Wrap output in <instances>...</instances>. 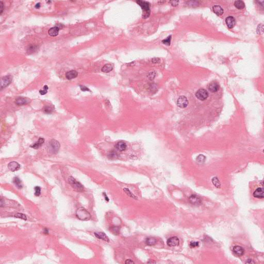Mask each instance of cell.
I'll return each mask as SVG.
<instances>
[{"label": "cell", "mask_w": 264, "mask_h": 264, "mask_svg": "<svg viewBox=\"0 0 264 264\" xmlns=\"http://www.w3.org/2000/svg\"><path fill=\"white\" fill-rule=\"evenodd\" d=\"M196 97L201 101H204L208 97V93L204 89H200L197 91L196 94Z\"/></svg>", "instance_id": "obj_5"}, {"label": "cell", "mask_w": 264, "mask_h": 264, "mask_svg": "<svg viewBox=\"0 0 264 264\" xmlns=\"http://www.w3.org/2000/svg\"><path fill=\"white\" fill-rule=\"evenodd\" d=\"M15 217L17 218H20V219H23V220H26L27 219L26 216L24 214H21V213H18V214H16L15 215Z\"/></svg>", "instance_id": "obj_32"}, {"label": "cell", "mask_w": 264, "mask_h": 264, "mask_svg": "<svg viewBox=\"0 0 264 264\" xmlns=\"http://www.w3.org/2000/svg\"><path fill=\"white\" fill-rule=\"evenodd\" d=\"M125 263H126V264H127V263H134V262L132 260L129 259H127V260L125 261Z\"/></svg>", "instance_id": "obj_43"}, {"label": "cell", "mask_w": 264, "mask_h": 264, "mask_svg": "<svg viewBox=\"0 0 264 264\" xmlns=\"http://www.w3.org/2000/svg\"><path fill=\"white\" fill-rule=\"evenodd\" d=\"M60 145L59 142L55 139L50 140L48 145V152L50 154H56L59 150Z\"/></svg>", "instance_id": "obj_3"}, {"label": "cell", "mask_w": 264, "mask_h": 264, "mask_svg": "<svg viewBox=\"0 0 264 264\" xmlns=\"http://www.w3.org/2000/svg\"><path fill=\"white\" fill-rule=\"evenodd\" d=\"M69 182L72 188L78 192H81L84 190V187L79 182L77 181L74 178L71 177L69 179Z\"/></svg>", "instance_id": "obj_4"}, {"label": "cell", "mask_w": 264, "mask_h": 264, "mask_svg": "<svg viewBox=\"0 0 264 264\" xmlns=\"http://www.w3.org/2000/svg\"><path fill=\"white\" fill-rule=\"evenodd\" d=\"M80 89L81 91H83V92H86V91H88V92H90V90L86 87L84 86H80Z\"/></svg>", "instance_id": "obj_39"}, {"label": "cell", "mask_w": 264, "mask_h": 264, "mask_svg": "<svg viewBox=\"0 0 264 264\" xmlns=\"http://www.w3.org/2000/svg\"><path fill=\"white\" fill-rule=\"evenodd\" d=\"M156 239L154 237L148 238L146 239V240H145V243H146L147 245H150V246H152V245H155L156 243Z\"/></svg>", "instance_id": "obj_24"}, {"label": "cell", "mask_w": 264, "mask_h": 264, "mask_svg": "<svg viewBox=\"0 0 264 264\" xmlns=\"http://www.w3.org/2000/svg\"><path fill=\"white\" fill-rule=\"evenodd\" d=\"M205 157L203 155H200L197 158V161L200 163H203L205 162Z\"/></svg>", "instance_id": "obj_30"}, {"label": "cell", "mask_w": 264, "mask_h": 264, "mask_svg": "<svg viewBox=\"0 0 264 264\" xmlns=\"http://www.w3.org/2000/svg\"><path fill=\"white\" fill-rule=\"evenodd\" d=\"M177 105L181 108H184L188 105V101L185 96H180L177 100Z\"/></svg>", "instance_id": "obj_7"}, {"label": "cell", "mask_w": 264, "mask_h": 264, "mask_svg": "<svg viewBox=\"0 0 264 264\" xmlns=\"http://www.w3.org/2000/svg\"><path fill=\"white\" fill-rule=\"evenodd\" d=\"M35 7L36 8H37V9H38V8H39L40 7V3H37V4H36V5H35Z\"/></svg>", "instance_id": "obj_45"}, {"label": "cell", "mask_w": 264, "mask_h": 264, "mask_svg": "<svg viewBox=\"0 0 264 264\" xmlns=\"http://www.w3.org/2000/svg\"><path fill=\"white\" fill-rule=\"evenodd\" d=\"M208 89L212 93H216L218 92V90L219 89V86L217 83L215 81H213L211 83L208 85Z\"/></svg>", "instance_id": "obj_15"}, {"label": "cell", "mask_w": 264, "mask_h": 264, "mask_svg": "<svg viewBox=\"0 0 264 264\" xmlns=\"http://www.w3.org/2000/svg\"><path fill=\"white\" fill-rule=\"evenodd\" d=\"M152 61L154 63H157V62H159L160 61V59L158 58H154L152 59Z\"/></svg>", "instance_id": "obj_42"}, {"label": "cell", "mask_w": 264, "mask_h": 264, "mask_svg": "<svg viewBox=\"0 0 264 264\" xmlns=\"http://www.w3.org/2000/svg\"><path fill=\"white\" fill-rule=\"evenodd\" d=\"M126 147L127 146L126 143L123 141L118 142L115 145V148H116V149L121 152L125 151L126 149Z\"/></svg>", "instance_id": "obj_17"}, {"label": "cell", "mask_w": 264, "mask_h": 264, "mask_svg": "<svg viewBox=\"0 0 264 264\" xmlns=\"http://www.w3.org/2000/svg\"><path fill=\"white\" fill-rule=\"evenodd\" d=\"M212 183L214 184V185L217 188H220L221 183L217 177H214L213 178Z\"/></svg>", "instance_id": "obj_27"}, {"label": "cell", "mask_w": 264, "mask_h": 264, "mask_svg": "<svg viewBox=\"0 0 264 264\" xmlns=\"http://www.w3.org/2000/svg\"><path fill=\"white\" fill-rule=\"evenodd\" d=\"M16 104L19 106H22L24 105H26L27 104L29 103L30 102V100L29 99L23 98V97H19L16 99Z\"/></svg>", "instance_id": "obj_13"}, {"label": "cell", "mask_w": 264, "mask_h": 264, "mask_svg": "<svg viewBox=\"0 0 264 264\" xmlns=\"http://www.w3.org/2000/svg\"><path fill=\"white\" fill-rule=\"evenodd\" d=\"M35 189V195L36 196H39L40 195V194H41V188L40 187H38V186H36L34 188Z\"/></svg>", "instance_id": "obj_34"}, {"label": "cell", "mask_w": 264, "mask_h": 264, "mask_svg": "<svg viewBox=\"0 0 264 264\" xmlns=\"http://www.w3.org/2000/svg\"><path fill=\"white\" fill-rule=\"evenodd\" d=\"M138 5H139L142 10V17L144 19H147L150 15V3L147 1H136Z\"/></svg>", "instance_id": "obj_1"}, {"label": "cell", "mask_w": 264, "mask_h": 264, "mask_svg": "<svg viewBox=\"0 0 264 264\" xmlns=\"http://www.w3.org/2000/svg\"><path fill=\"white\" fill-rule=\"evenodd\" d=\"M123 190H124V191L125 192V193L126 194H127V195H128L129 196H130V197H132V198H134V199H136V197H135V196H134V195H133V194L130 192V191L129 190V189H127V188H124Z\"/></svg>", "instance_id": "obj_35"}, {"label": "cell", "mask_w": 264, "mask_h": 264, "mask_svg": "<svg viewBox=\"0 0 264 264\" xmlns=\"http://www.w3.org/2000/svg\"><path fill=\"white\" fill-rule=\"evenodd\" d=\"M48 87L47 85H45L43 87V90H39V93L41 95H44L46 94L48 92Z\"/></svg>", "instance_id": "obj_33"}, {"label": "cell", "mask_w": 264, "mask_h": 264, "mask_svg": "<svg viewBox=\"0 0 264 264\" xmlns=\"http://www.w3.org/2000/svg\"><path fill=\"white\" fill-rule=\"evenodd\" d=\"M8 168L11 171L14 172L18 171L20 168V165L16 161H12L8 165Z\"/></svg>", "instance_id": "obj_12"}, {"label": "cell", "mask_w": 264, "mask_h": 264, "mask_svg": "<svg viewBox=\"0 0 264 264\" xmlns=\"http://www.w3.org/2000/svg\"><path fill=\"white\" fill-rule=\"evenodd\" d=\"M253 197L257 199H263L264 198V192L263 188H258L253 193Z\"/></svg>", "instance_id": "obj_9"}, {"label": "cell", "mask_w": 264, "mask_h": 264, "mask_svg": "<svg viewBox=\"0 0 264 264\" xmlns=\"http://www.w3.org/2000/svg\"><path fill=\"white\" fill-rule=\"evenodd\" d=\"M245 263H254V261H253L252 259H248L247 260V261L245 262Z\"/></svg>", "instance_id": "obj_44"}, {"label": "cell", "mask_w": 264, "mask_h": 264, "mask_svg": "<svg viewBox=\"0 0 264 264\" xmlns=\"http://www.w3.org/2000/svg\"><path fill=\"white\" fill-rule=\"evenodd\" d=\"M77 76L78 72L74 70H72L71 71H69L66 73V77L69 80L74 79L76 78Z\"/></svg>", "instance_id": "obj_14"}, {"label": "cell", "mask_w": 264, "mask_h": 264, "mask_svg": "<svg viewBox=\"0 0 264 264\" xmlns=\"http://www.w3.org/2000/svg\"><path fill=\"white\" fill-rule=\"evenodd\" d=\"M171 4V5L173 6H177L179 5V1H172L170 2Z\"/></svg>", "instance_id": "obj_41"}, {"label": "cell", "mask_w": 264, "mask_h": 264, "mask_svg": "<svg viewBox=\"0 0 264 264\" xmlns=\"http://www.w3.org/2000/svg\"><path fill=\"white\" fill-rule=\"evenodd\" d=\"M213 10L217 16H221L223 14V10L219 5H215L213 7Z\"/></svg>", "instance_id": "obj_19"}, {"label": "cell", "mask_w": 264, "mask_h": 264, "mask_svg": "<svg viewBox=\"0 0 264 264\" xmlns=\"http://www.w3.org/2000/svg\"><path fill=\"white\" fill-rule=\"evenodd\" d=\"M49 233V231L47 229H45L44 230V233L45 234H48Z\"/></svg>", "instance_id": "obj_47"}, {"label": "cell", "mask_w": 264, "mask_h": 264, "mask_svg": "<svg viewBox=\"0 0 264 264\" xmlns=\"http://www.w3.org/2000/svg\"><path fill=\"white\" fill-rule=\"evenodd\" d=\"M44 139L42 138H40L38 141L37 142L35 143L34 144H33L32 145H31V147L33 148V149H39L41 145H42V144L44 143Z\"/></svg>", "instance_id": "obj_20"}, {"label": "cell", "mask_w": 264, "mask_h": 264, "mask_svg": "<svg viewBox=\"0 0 264 264\" xmlns=\"http://www.w3.org/2000/svg\"><path fill=\"white\" fill-rule=\"evenodd\" d=\"M38 49V47L36 45L32 44L29 45L28 47V48L27 49V53L29 54H31L32 53H34L37 51Z\"/></svg>", "instance_id": "obj_23"}, {"label": "cell", "mask_w": 264, "mask_h": 264, "mask_svg": "<svg viewBox=\"0 0 264 264\" xmlns=\"http://www.w3.org/2000/svg\"><path fill=\"white\" fill-rule=\"evenodd\" d=\"M114 69V67L112 64L110 63H107L105 64L102 68L101 70L102 72L105 73H108L112 71Z\"/></svg>", "instance_id": "obj_21"}, {"label": "cell", "mask_w": 264, "mask_h": 264, "mask_svg": "<svg viewBox=\"0 0 264 264\" xmlns=\"http://www.w3.org/2000/svg\"><path fill=\"white\" fill-rule=\"evenodd\" d=\"M103 195H104V197H105V200H106V201H107V202H108V201H109V199H108V197H107L106 195V194H105V193H104V194H103Z\"/></svg>", "instance_id": "obj_46"}, {"label": "cell", "mask_w": 264, "mask_h": 264, "mask_svg": "<svg viewBox=\"0 0 264 264\" xmlns=\"http://www.w3.org/2000/svg\"><path fill=\"white\" fill-rule=\"evenodd\" d=\"M189 198L191 203L194 204H198L201 202V200L196 195H192Z\"/></svg>", "instance_id": "obj_22"}, {"label": "cell", "mask_w": 264, "mask_h": 264, "mask_svg": "<svg viewBox=\"0 0 264 264\" xmlns=\"http://www.w3.org/2000/svg\"><path fill=\"white\" fill-rule=\"evenodd\" d=\"M13 182H14V183L15 184V185L16 186V187L18 188L21 189L22 188V182H21V180L19 179V178H18V177H15L14 179Z\"/></svg>", "instance_id": "obj_26"}, {"label": "cell", "mask_w": 264, "mask_h": 264, "mask_svg": "<svg viewBox=\"0 0 264 264\" xmlns=\"http://www.w3.org/2000/svg\"><path fill=\"white\" fill-rule=\"evenodd\" d=\"M43 111L45 113L47 114H51L54 112V108L51 106H47L44 107Z\"/></svg>", "instance_id": "obj_28"}, {"label": "cell", "mask_w": 264, "mask_h": 264, "mask_svg": "<svg viewBox=\"0 0 264 264\" xmlns=\"http://www.w3.org/2000/svg\"><path fill=\"white\" fill-rule=\"evenodd\" d=\"M155 76V74L154 72H151L148 75V77L150 79H154Z\"/></svg>", "instance_id": "obj_40"}, {"label": "cell", "mask_w": 264, "mask_h": 264, "mask_svg": "<svg viewBox=\"0 0 264 264\" xmlns=\"http://www.w3.org/2000/svg\"><path fill=\"white\" fill-rule=\"evenodd\" d=\"M95 235L97 238L100 239H102L103 240H104L105 241L108 242L109 241V238L108 237L106 236V235L103 232H96L95 233Z\"/></svg>", "instance_id": "obj_18"}, {"label": "cell", "mask_w": 264, "mask_h": 264, "mask_svg": "<svg viewBox=\"0 0 264 264\" xmlns=\"http://www.w3.org/2000/svg\"><path fill=\"white\" fill-rule=\"evenodd\" d=\"M4 4H3V3L2 1H1L0 2V15H2V13H3V10H4Z\"/></svg>", "instance_id": "obj_38"}, {"label": "cell", "mask_w": 264, "mask_h": 264, "mask_svg": "<svg viewBox=\"0 0 264 264\" xmlns=\"http://www.w3.org/2000/svg\"><path fill=\"white\" fill-rule=\"evenodd\" d=\"M167 243L169 247H176L179 245L180 240L178 238V237H172L167 240Z\"/></svg>", "instance_id": "obj_8"}, {"label": "cell", "mask_w": 264, "mask_h": 264, "mask_svg": "<svg viewBox=\"0 0 264 264\" xmlns=\"http://www.w3.org/2000/svg\"><path fill=\"white\" fill-rule=\"evenodd\" d=\"M76 216L78 219L80 220L87 221L91 218L90 213L83 207H80L76 212Z\"/></svg>", "instance_id": "obj_2"}, {"label": "cell", "mask_w": 264, "mask_h": 264, "mask_svg": "<svg viewBox=\"0 0 264 264\" xmlns=\"http://www.w3.org/2000/svg\"><path fill=\"white\" fill-rule=\"evenodd\" d=\"M235 6L238 10H242L245 7L244 3L242 1H236L234 3Z\"/></svg>", "instance_id": "obj_25"}, {"label": "cell", "mask_w": 264, "mask_h": 264, "mask_svg": "<svg viewBox=\"0 0 264 264\" xmlns=\"http://www.w3.org/2000/svg\"><path fill=\"white\" fill-rule=\"evenodd\" d=\"M117 154L116 153V152H112L110 153V154H109L108 155V157L109 158H110L111 159H114V158H116V157H117Z\"/></svg>", "instance_id": "obj_37"}, {"label": "cell", "mask_w": 264, "mask_h": 264, "mask_svg": "<svg viewBox=\"0 0 264 264\" xmlns=\"http://www.w3.org/2000/svg\"><path fill=\"white\" fill-rule=\"evenodd\" d=\"M189 245L192 248H196L199 246V242L198 241H192L190 243Z\"/></svg>", "instance_id": "obj_36"}, {"label": "cell", "mask_w": 264, "mask_h": 264, "mask_svg": "<svg viewBox=\"0 0 264 264\" xmlns=\"http://www.w3.org/2000/svg\"><path fill=\"white\" fill-rule=\"evenodd\" d=\"M171 40V35H170L166 39L162 40V42L164 44H166L168 45V46H169V45H170Z\"/></svg>", "instance_id": "obj_31"}, {"label": "cell", "mask_w": 264, "mask_h": 264, "mask_svg": "<svg viewBox=\"0 0 264 264\" xmlns=\"http://www.w3.org/2000/svg\"><path fill=\"white\" fill-rule=\"evenodd\" d=\"M233 251L235 255L238 256H241L244 253V250L239 245H236L233 249Z\"/></svg>", "instance_id": "obj_11"}, {"label": "cell", "mask_w": 264, "mask_h": 264, "mask_svg": "<svg viewBox=\"0 0 264 264\" xmlns=\"http://www.w3.org/2000/svg\"><path fill=\"white\" fill-rule=\"evenodd\" d=\"M226 24L229 29L233 28L236 24V21L235 18L232 16L227 17L225 19Z\"/></svg>", "instance_id": "obj_10"}, {"label": "cell", "mask_w": 264, "mask_h": 264, "mask_svg": "<svg viewBox=\"0 0 264 264\" xmlns=\"http://www.w3.org/2000/svg\"><path fill=\"white\" fill-rule=\"evenodd\" d=\"M12 81V77L10 75L3 76L1 79V89L6 88L11 83Z\"/></svg>", "instance_id": "obj_6"}, {"label": "cell", "mask_w": 264, "mask_h": 264, "mask_svg": "<svg viewBox=\"0 0 264 264\" xmlns=\"http://www.w3.org/2000/svg\"><path fill=\"white\" fill-rule=\"evenodd\" d=\"M110 231L115 235H118L119 233L120 229L118 226H112L110 228Z\"/></svg>", "instance_id": "obj_29"}, {"label": "cell", "mask_w": 264, "mask_h": 264, "mask_svg": "<svg viewBox=\"0 0 264 264\" xmlns=\"http://www.w3.org/2000/svg\"><path fill=\"white\" fill-rule=\"evenodd\" d=\"M59 30V28L57 26L53 27V28H51L48 31L49 35L52 36V37H55V36L58 35Z\"/></svg>", "instance_id": "obj_16"}]
</instances>
